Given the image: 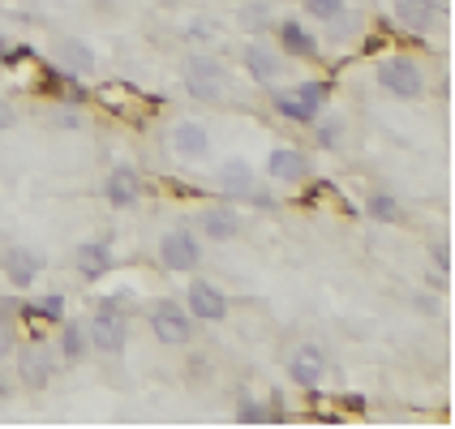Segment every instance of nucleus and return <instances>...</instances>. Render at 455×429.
I'll use <instances>...</instances> for the list:
<instances>
[{
    "label": "nucleus",
    "instance_id": "32",
    "mask_svg": "<svg viewBox=\"0 0 455 429\" xmlns=\"http://www.w3.org/2000/svg\"><path fill=\"white\" fill-rule=\"evenodd\" d=\"M9 348H13V327H9V318L0 314V361L9 356Z\"/></svg>",
    "mask_w": 455,
    "mask_h": 429
},
{
    "label": "nucleus",
    "instance_id": "27",
    "mask_svg": "<svg viewBox=\"0 0 455 429\" xmlns=\"http://www.w3.org/2000/svg\"><path fill=\"white\" fill-rule=\"evenodd\" d=\"M339 138H344V121L339 116H327L323 125H318V147H339Z\"/></svg>",
    "mask_w": 455,
    "mask_h": 429
},
{
    "label": "nucleus",
    "instance_id": "37",
    "mask_svg": "<svg viewBox=\"0 0 455 429\" xmlns=\"http://www.w3.org/2000/svg\"><path fill=\"white\" fill-rule=\"evenodd\" d=\"M4 56H9V39L0 35V60H4Z\"/></svg>",
    "mask_w": 455,
    "mask_h": 429
},
{
    "label": "nucleus",
    "instance_id": "21",
    "mask_svg": "<svg viewBox=\"0 0 455 429\" xmlns=\"http://www.w3.org/2000/svg\"><path fill=\"white\" fill-rule=\"evenodd\" d=\"M279 44H283V52H292V56H301V60H314L318 56V44H314V35L305 30L301 22H279Z\"/></svg>",
    "mask_w": 455,
    "mask_h": 429
},
{
    "label": "nucleus",
    "instance_id": "8",
    "mask_svg": "<svg viewBox=\"0 0 455 429\" xmlns=\"http://www.w3.org/2000/svg\"><path fill=\"white\" fill-rule=\"evenodd\" d=\"M185 309H189V318L194 322H224L228 318V297L215 288V283H189V292H185Z\"/></svg>",
    "mask_w": 455,
    "mask_h": 429
},
{
    "label": "nucleus",
    "instance_id": "38",
    "mask_svg": "<svg viewBox=\"0 0 455 429\" xmlns=\"http://www.w3.org/2000/svg\"><path fill=\"white\" fill-rule=\"evenodd\" d=\"M4 395H9V382L0 378V400H4Z\"/></svg>",
    "mask_w": 455,
    "mask_h": 429
},
{
    "label": "nucleus",
    "instance_id": "18",
    "mask_svg": "<svg viewBox=\"0 0 455 429\" xmlns=\"http://www.w3.org/2000/svg\"><path fill=\"white\" fill-rule=\"evenodd\" d=\"M172 151L185 155V159H203V155L211 151V133H206L203 125H194V121H180V125L172 129Z\"/></svg>",
    "mask_w": 455,
    "mask_h": 429
},
{
    "label": "nucleus",
    "instance_id": "34",
    "mask_svg": "<svg viewBox=\"0 0 455 429\" xmlns=\"http://www.w3.org/2000/svg\"><path fill=\"white\" fill-rule=\"evenodd\" d=\"M434 262H438V271H447V266H451V253H447V245H438V250H434Z\"/></svg>",
    "mask_w": 455,
    "mask_h": 429
},
{
    "label": "nucleus",
    "instance_id": "1",
    "mask_svg": "<svg viewBox=\"0 0 455 429\" xmlns=\"http://www.w3.org/2000/svg\"><path fill=\"white\" fill-rule=\"evenodd\" d=\"M0 65L9 69V82H13L18 91H48V95L60 91V77L52 74L30 48H9V56H4Z\"/></svg>",
    "mask_w": 455,
    "mask_h": 429
},
{
    "label": "nucleus",
    "instance_id": "6",
    "mask_svg": "<svg viewBox=\"0 0 455 429\" xmlns=\"http://www.w3.org/2000/svg\"><path fill=\"white\" fill-rule=\"evenodd\" d=\"M86 335H91V348H95V353L121 356L125 353V344H129L125 314H108V309H100V314H95V322L86 327Z\"/></svg>",
    "mask_w": 455,
    "mask_h": 429
},
{
    "label": "nucleus",
    "instance_id": "4",
    "mask_svg": "<svg viewBox=\"0 0 455 429\" xmlns=\"http://www.w3.org/2000/svg\"><path fill=\"white\" fill-rule=\"evenodd\" d=\"M379 86L395 99H421L426 95V69L408 56H391L379 65Z\"/></svg>",
    "mask_w": 455,
    "mask_h": 429
},
{
    "label": "nucleus",
    "instance_id": "7",
    "mask_svg": "<svg viewBox=\"0 0 455 429\" xmlns=\"http://www.w3.org/2000/svg\"><path fill=\"white\" fill-rule=\"evenodd\" d=\"M159 262H164L168 271H194V266L203 262V250H198L194 232H185V227L164 232V241H159Z\"/></svg>",
    "mask_w": 455,
    "mask_h": 429
},
{
    "label": "nucleus",
    "instance_id": "2",
    "mask_svg": "<svg viewBox=\"0 0 455 429\" xmlns=\"http://www.w3.org/2000/svg\"><path fill=\"white\" fill-rule=\"evenodd\" d=\"M147 322H151L155 339L168 344V348H180V344L194 339V318H189V309H180V301H168V297H164V301H151Z\"/></svg>",
    "mask_w": 455,
    "mask_h": 429
},
{
    "label": "nucleus",
    "instance_id": "11",
    "mask_svg": "<svg viewBox=\"0 0 455 429\" xmlns=\"http://www.w3.org/2000/svg\"><path fill=\"white\" fill-rule=\"evenodd\" d=\"M267 172L283 185H297V180L309 177V159H305L297 147H275V151L267 155Z\"/></svg>",
    "mask_w": 455,
    "mask_h": 429
},
{
    "label": "nucleus",
    "instance_id": "5",
    "mask_svg": "<svg viewBox=\"0 0 455 429\" xmlns=\"http://www.w3.org/2000/svg\"><path fill=\"white\" fill-rule=\"evenodd\" d=\"M224 65L215 56H189L185 60V91L198 103H215L224 99Z\"/></svg>",
    "mask_w": 455,
    "mask_h": 429
},
{
    "label": "nucleus",
    "instance_id": "20",
    "mask_svg": "<svg viewBox=\"0 0 455 429\" xmlns=\"http://www.w3.org/2000/svg\"><path fill=\"white\" fill-rule=\"evenodd\" d=\"M56 60L69 74H91L95 69V52H91V44H82V39H60L56 44Z\"/></svg>",
    "mask_w": 455,
    "mask_h": 429
},
{
    "label": "nucleus",
    "instance_id": "14",
    "mask_svg": "<svg viewBox=\"0 0 455 429\" xmlns=\"http://www.w3.org/2000/svg\"><path fill=\"white\" fill-rule=\"evenodd\" d=\"M103 198L112 206H133L142 198V177L133 168H112L108 180H103Z\"/></svg>",
    "mask_w": 455,
    "mask_h": 429
},
{
    "label": "nucleus",
    "instance_id": "25",
    "mask_svg": "<svg viewBox=\"0 0 455 429\" xmlns=\"http://www.w3.org/2000/svg\"><path fill=\"white\" fill-rule=\"evenodd\" d=\"M30 309H35L39 322H65V297H60V292H48L44 301H35Z\"/></svg>",
    "mask_w": 455,
    "mask_h": 429
},
{
    "label": "nucleus",
    "instance_id": "36",
    "mask_svg": "<svg viewBox=\"0 0 455 429\" xmlns=\"http://www.w3.org/2000/svg\"><path fill=\"white\" fill-rule=\"evenodd\" d=\"M189 39H211V26H206V22H194V26H189Z\"/></svg>",
    "mask_w": 455,
    "mask_h": 429
},
{
    "label": "nucleus",
    "instance_id": "3",
    "mask_svg": "<svg viewBox=\"0 0 455 429\" xmlns=\"http://www.w3.org/2000/svg\"><path fill=\"white\" fill-rule=\"evenodd\" d=\"M95 103L108 107L112 116L129 121V125H138L147 112H155V99H147V95H142L138 86H129V82H103V86H95Z\"/></svg>",
    "mask_w": 455,
    "mask_h": 429
},
{
    "label": "nucleus",
    "instance_id": "12",
    "mask_svg": "<svg viewBox=\"0 0 455 429\" xmlns=\"http://www.w3.org/2000/svg\"><path fill=\"white\" fill-rule=\"evenodd\" d=\"M0 266H4V275H9L13 288H30L39 279V271H44V258L35 250H4Z\"/></svg>",
    "mask_w": 455,
    "mask_h": 429
},
{
    "label": "nucleus",
    "instance_id": "15",
    "mask_svg": "<svg viewBox=\"0 0 455 429\" xmlns=\"http://www.w3.org/2000/svg\"><path fill=\"white\" fill-rule=\"evenodd\" d=\"M327 374V356L318 353V348H301V353L288 361V378L305 386V391H318V382Z\"/></svg>",
    "mask_w": 455,
    "mask_h": 429
},
{
    "label": "nucleus",
    "instance_id": "30",
    "mask_svg": "<svg viewBox=\"0 0 455 429\" xmlns=\"http://www.w3.org/2000/svg\"><path fill=\"white\" fill-rule=\"evenodd\" d=\"M236 417H241V421H267V408H258L253 400H241V404H236Z\"/></svg>",
    "mask_w": 455,
    "mask_h": 429
},
{
    "label": "nucleus",
    "instance_id": "17",
    "mask_svg": "<svg viewBox=\"0 0 455 429\" xmlns=\"http://www.w3.org/2000/svg\"><path fill=\"white\" fill-rule=\"evenodd\" d=\"M241 60H245L250 77H258V82H275V77L283 74V56L271 48H262V44H250V48L241 52Z\"/></svg>",
    "mask_w": 455,
    "mask_h": 429
},
{
    "label": "nucleus",
    "instance_id": "33",
    "mask_svg": "<svg viewBox=\"0 0 455 429\" xmlns=\"http://www.w3.org/2000/svg\"><path fill=\"white\" fill-rule=\"evenodd\" d=\"M245 22H250V26H267V13H262V4L245 9Z\"/></svg>",
    "mask_w": 455,
    "mask_h": 429
},
{
    "label": "nucleus",
    "instance_id": "22",
    "mask_svg": "<svg viewBox=\"0 0 455 429\" xmlns=\"http://www.w3.org/2000/svg\"><path fill=\"white\" fill-rule=\"evenodd\" d=\"M86 353H91L86 327H82V322H65V327H60V356H65L69 365H77V361H86Z\"/></svg>",
    "mask_w": 455,
    "mask_h": 429
},
{
    "label": "nucleus",
    "instance_id": "9",
    "mask_svg": "<svg viewBox=\"0 0 455 429\" xmlns=\"http://www.w3.org/2000/svg\"><path fill=\"white\" fill-rule=\"evenodd\" d=\"M215 180H220V189H224L228 198H250V203H258V206H271V198H267V194H258L253 168L245 163V159H228L224 168L215 172Z\"/></svg>",
    "mask_w": 455,
    "mask_h": 429
},
{
    "label": "nucleus",
    "instance_id": "13",
    "mask_svg": "<svg viewBox=\"0 0 455 429\" xmlns=\"http://www.w3.org/2000/svg\"><path fill=\"white\" fill-rule=\"evenodd\" d=\"M395 18H400L404 30L426 35V30L443 18V4H438V0H400V4H395Z\"/></svg>",
    "mask_w": 455,
    "mask_h": 429
},
{
    "label": "nucleus",
    "instance_id": "16",
    "mask_svg": "<svg viewBox=\"0 0 455 429\" xmlns=\"http://www.w3.org/2000/svg\"><path fill=\"white\" fill-rule=\"evenodd\" d=\"M74 262H77V275L82 279H103L112 271V250H108L103 241H86V245H77Z\"/></svg>",
    "mask_w": 455,
    "mask_h": 429
},
{
    "label": "nucleus",
    "instance_id": "26",
    "mask_svg": "<svg viewBox=\"0 0 455 429\" xmlns=\"http://www.w3.org/2000/svg\"><path fill=\"white\" fill-rule=\"evenodd\" d=\"M370 215H374L379 224H395V219H400V203H395L391 194H374V198H370Z\"/></svg>",
    "mask_w": 455,
    "mask_h": 429
},
{
    "label": "nucleus",
    "instance_id": "31",
    "mask_svg": "<svg viewBox=\"0 0 455 429\" xmlns=\"http://www.w3.org/2000/svg\"><path fill=\"white\" fill-rule=\"evenodd\" d=\"M100 309H108V314H129V309H133V301H129V297H103Z\"/></svg>",
    "mask_w": 455,
    "mask_h": 429
},
{
    "label": "nucleus",
    "instance_id": "35",
    "mask_svg": "<svg viewBox=\"0 0 455 429\" xmlns=\"http://www.w3.org/2000/svg\"><path fill=\"white\" fill-rule=\"evenodd\" d=\"M13 121H18V116H13V107H9V103L0 99V129H9Z\"/></svg>",
    "mask_w": 455,
    "mask_h": 429
},
{
    "label": "nucleus",
    "instance_id": "23",
    "mask_svg": "<svg viewBox=\"0 0 455 429\" xmlns=\"http://www.w3.org/2000/svg\"><path fill=\"white\" fill-rule=\"evenodd\" d=\"M271 99H275V112H279V116H288V121H297V125H309V121H314V112H309V107H305L297 95H283V91H275Z\"/></svg>",
    "mask_w": 455,
    "mask_h": 429
},
{
    "label": "nucleus",
    "instance_id": "10",
    "mask_svg": "<svg viewBox=\"0 0 455 429\" xmlns=\"http://www.w3.org/2000/svg\"><path fill=\"white\" fill-rule=\"evenodd\" d=\"M18 378H22V386H30V391H44L52 382V361H48V348H44V344H26L22 353H18Z\"/></svg>",
    "mask_w": 455,
    "mask_h": 429
},
{
    "label": "nucleus",
    "instance_id": "24",
    "mask_svg": "<svg viewBox=\"0 0 455 429\" xmlns=\"http://www.w3.org/2000/svg\"><path fill=\"white\" fill-rule=\"evenodd\" d=\"M297 99H301L309 112H318V107L331 99V86H327V82H314V77H309V82H301V86H297Z\"/></svg>",
    "mask_w": 455,
    "mask_h": 429
},
{
    "label": "nucleus",
    "instance_id": "19",
    "mask_svg": "<svg viewBox=\"0 0 455 429\" xmlns=\"http://www.w3.org/2000/svg\"><path fill=\"white\" fill-rule=\"evenodd\" d=\"M203 232L211 236V241H232V236L241 232V219H236L232 206H206L203 211Z\"/></svg>",
    "mask_w": 455,
    "mask_h": 429
},
{
    "label": "nucleus",
    "instance_id": "29",
    "mask_svg": "<svg viewBox=\"0 0 455 429\" xmlns=\"http://www.w3.org/2000/svg\"><path fill=\"white\" fill-rule=\"evenodd\" d=\"M56 125L60 129H82V112H77V103H65V107L56 112Z\"/></svg>",
    "mask_w": 455,
    "mask_h": 429
},
{
    "label": "nucleus",
    "instance_id": "28",
    "mask_svg": "<svg viewBox=\"0 0 455 429\" xmlns=\"http://www.w3.org/2000/svg\"><path fill=\"white\" fill-rule=\"evenodd\" d=\"M305 9H309L314 18L331 22V18H339V13H344V0H305Z\"/></svg>",
    "mask_w": 455,
    "mask_h": 429
}]
</instances>
